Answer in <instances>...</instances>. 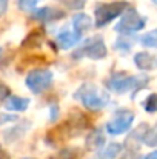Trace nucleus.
I'll list each match as a JSON object with an SVG mask.
<instances>
[{"instance_id":"nucleus-23","label":"nucleus","mask_w":157,"mask_h":159,"mask_svg":"<svg viewBox=\"0 0 157 159\" xmlns=\"http://www.w3.org/2000/svg\"><path fill=\"white\" fill-rule=\"evenodd\" d=\"M6 8H8V0H0V16L6 11Z\"/></svg>"},{"instance_id":"nucleus-24","label":"nucleus","mask_w":157,"mask_h":159,"mask_svg":"<svg viewBox=\"0 0 157 159\" xmlns=\"http://www.w3.org/2000/svg\"><path fill=\"white\" fill-rule=\"evenodd\" d=\"M0 159H11V158H9V155H8V153H6V152L2 148V147H0Z\"/></svg>"},{"instance_id":"nucleus-4","label":"nucleus","mask_w":157,"mask_h":159,"mask_svg":"<svg viewBox=\"0 0 157 159\" xmlns=\"http://www.w3.org/2000/svg\"><path fill=\"white\" fill-rule=\"evenodd\" d=\"M26 87L29 88V91H33L34 94H40L43 91H46L52 84V73L46 68H36L31 70L26 74L25 79Z\"/></svg>"},{"instance_id":"nucleus-2","label":"nucleus","mask_w":157,"mask_h":159,"mask_svg":"<svg viewBox=\"0 0 157 159\" xmlns=\"http://www.w3.org/2000/svg\"><path fill=\"white\" fill-rule=\"evenodd\" d=\"M148 79L140 76H126V74H114L106 80V85L111 91L123 94L133 90H140L146 85Z\"/></svg>"},{"instance_id":"nucleus-5","label":"nucleus","mask_w":157,"mask_h":159,"mask_svg":"<svg viewBox=\"0 0 157 159\" xmlns=\"http://www.w3.org/2000/svg\"><path fill=\"white\" fill-rule=\"evenodd\" d=\"M134 120V113L131 110H119L114 113V117L106 124V131L112 136L126 133Z\"/></svg>"},{"instance_id":"nucleus-20","label":"nucleus","mask_w":157,"mask_h":159,"mask_svg":"<svg viewBox=\"0 0 157 159\" xmlns=\"http://www.w3.org/2000/svg\"><path fill=\"white\" fill-rule=\"evenodd\" d=\"M63 3L68 8H71V9H80V8L85 6V2L83 0H63Z\"/></svg>"},{"instance_id":"nucleus-27","label":"nucleus","mask_w":157,"mask_h":159,"mask_svg":"<svg viewBox=\"0 0 157 159\" xmlns=\"http://www.w3.org/2000/svg\"><path fill=\"white\" fill-rule=\"evenodd\" d=\"M25 159H33V158H25Z\"/></svg>"},{"instance_id":"nucleus-28","label":"nucleus","mask_w":157,"mask_h":159,"mask_svg":"<svg viewBox=\"0 0 157 159\" xmlns=\"http://www.w3.org/2000/svg\"><path fill=\"white\" fill-rule=\"evenodd\" d=\"M0 51H2V50H0Z\"/></svg>"},{"instance_id":"nucleus-6","label":"nucleus","mask_w":157,"mask_h":159,"mask_svg":"<svg viewBox=\"0 0 157 159\" xmlns=\"http://www.w3.org/2000/svg\"><path fill=\"white\" fill-rule=\"evenodd\" d=\"M106 56V45L103 42V37L94 36L86 39V42L82 45V48L77 50L76 57H88L93 60H100Z\"/></svg>"},{"instance_id":"nucleus-17","label":"nucleus","mask_w":157,"mask_h":159,"mask_svg":"<svg viewBox=\"0 0 157 159\" xmlns=\"http://www.w3.org/2000/svg\"><path fill=\"white\" fill-rule=\"evenodd\" d=\"M143 142L150 147H157V124L154 125V128L146 130V133L143 136Z\"/></svg>"},{"instance_id":"nucleus-26","label":"nucleus","mask_w":157,"mask_h":159,"mask_svg":"<svg viewBox=\"0 0 157 159\" xmlns=\"http://www.w3.org/2000/svg\"><path fill=\"white\" fill-rule=\"evenodd\" d=\"M153 2H154V3H157V0H153Z\"/></svg>"},{"instance_id":"nucleus-10","label":"nucleus","mask_w":157,"mask_h":159,"mask_svg":"<svg viewBox=\"0 0 157 159\" xmlns=\"http://www.w3.org/2000/svg\"><path fill=\"white\" fill-rule=\"evenodd\" d=\"M80 37L72 30H62L57 34V43L62 50H71L74 45H77Z\"/></svg>"},{"instance_id":"nucleus-11","label":"nucleus","mask_w":157,"mask_h":159,"mask_svg":"<svg viewBox=\"0 0 157 159\" xmlns=\"http://www.w3.org/2000/svg\"><path fill=\"white\" fill-rule=\"evenodd\" d=\"M3 107L8 111H25L29 107V99L28 98H20V96H8L6 101L3 102Z\"/></svg>"},{"instance_id":"nucleus-21","label":"nucleus","mask_w":157,"mask_h":159,"mask_svg":"<svg viewBox=\"0 0 157 159\" xmlns=\"http://www.w3.org/2000/svg\"><path fill=\"white\" fill-rule=\"evenodd\" d=\"M9 96V88L5 87L3 84H0V105L6 101V98Z\"/></svg>"},{"instance_id":"nucleus-15","label":"nucleus","mask_w":157,"mask_h":159,"mask_svg":"<svg viewBox=\"0 0 157 159\" xmlns=\"http://www.w3.org/2000/svg\"><path fill=\"white\" fill-rule=\"evenodd\" d=\"M50 159H80L79 148H62Z\"/></svg>"},{"instance_id":"nucleus-8","label":"nucleus","mask_w":157,"mask_h":159,"mask_svg":"<svg viewBox=\"0 0 157 159\" xmlns=\"http://www.w3.org/2000/svg\"><path fill=\"white\" fill-rule=\"evenodd\" d=\"M93 28V19L88 14L79 12L72 17V31L82 39L89 30Z\"/></svg>"},{"instance_id":"nucleus-25","label":"nucleus","mask_w":157,"mask_h":159,"mask_svg":"<svg viewBox=\"0 0 157 159\" xmlns=\"http://www.w3.org/2000/svg\"><path fill=\"white\" fill-rule=\"evenodd\" d=\"M145 159H157V150L151 152L150 155H146V156H145Z\"/></svg>"},{"instance_id":"nucleus-22","label":"nucleus","mask_w":157,"mask_h":159,"mask_svg":"<svg viewBox=\"0 0 157 159\" xmlns=\"http://www.w3.org/2000/svg\"><path fill=\"white\" fill-rule=\"evenodd\" d=\"M122 159H142L136 152H128V153H125L123 155V158Z\"/></svg>"},{"instance_id":"nucleus-16","label":"nucleus","mask_w":157,"mask_h":159,"mask_svg":"<svg viewBox=\"0 0 157 159\" xmlns=\"http://www.w3.org/2000/svg\"><path fill=\"white\" fill-rule=\"evenodd\" d=\"M140 42H142L143 47L157 48V28L153 30V31H150V33H146V34H143V36L140 37Z\"/></svg>"},{"instance_id":"nucleus-12","label":"nucleus","mask_w":157,"mask_h":159,"mask_svg":"<svg viewBox=\"0 0 157 159\" xmlns=\"http://www.w3.org/2000/svg\"><path fill=\"white\" fill-rule=\"evenodd\" d=\"M134 63L140 70H153L157 66V57L150 53H139L134 57Z\"/></svg>"},{"instance_id":"nucleus-18","label":"nucleus","mask_w":157,"mask_h":159,"mask_svg":"<svg viewBox=\"0 0 157 159\" xmlns=\"http://www.w3.org/2000/svg\"><path fill=\"white\" fill-rule=\"evenodd\" d=\"M42 0H17V5L22 11H31L34 9Z\"/></svg>"},{"instance_id":"nucleus-13","label":"nucleus","mask_w":157,"mask_h":159,"mask_svg":"<svg viewBox=\"0 0 157 159\" xmlns=\"http://www.w3.org/2000/svg\"><path fill=\"white\" fill-rule=\"evenodd\" d=\"M120 153H122V145H120L119 142H111V144H108L106 147L100 148L99 158L100 159H114V158H117Z\"/></svg>"},{"instance_id":"nucleus-19","label":"nucleus","mask_w":157,"mask_h":159,"mask_svg":"<svg viewBox=\"0 0 157 159\" xmlns=\"http://www.w3.org/2000/svg\"><path fill=\"white\" fill-rule=\"evenodd\" d=\"M145 110L148 111V113H156L157 111V93L156 94H151V96H148L146 98V101H145Z\"/></svg>"},{"instance_id":"nucleus-9","label":"nucleus","mask_w":157,"mask_h":159,"mask_svg":"<svg viewBox=\"0 0 157 159\" xmlns=\"http://www.w3.org/2000/svg\"><path fill=\"white\" fill-rule=\"evenodd\" d=\"M62 17H63V12L54 6H45V8L36 9L31 16V19L39 20V22H54V20H59Z\"/></svg>"},{"instance_id":"nucleus-3","label":"nucleus","mask_w":157,"mask_h":159,"mask_svg":"<svg viewBox=\"0 0 157 159\" xmlns=\"http://www.w3.org/2000/svg\"><path fill=\"white\" fill-rule=\"evenodd\" d=\"M126 9H128V3L126 2H120V0L99 5L96 8V11H94V14H96V26L97 28H103L108 23H111L114 19L122 16Z\"/></svg>"},{"instance_id":"nucleus-1","label":"nucleus","mask_w":157,"mask_h":159,"mask_svg":"<svg viewBox=\"0 0 157 159\" xmlns=\"http://www.w3.org/2000/svg\"><path fill=\"white\" fill-rule=\"evenodd\" d=\"M72 98L76 101H79L83 107H86L88 110H102L109 102V96L102 88H99L93 84H85L80 88H77V91L72 94Z\"/></svg>"},{"instance_id":"nucleus-14","label":"nucleus","mask_w":157,"mask_h":159,"mask_svg":"<svg viewBox=\"0 0 157 159\" xmlns=\"http://www.w3.org/2000/svg\"><path fill=\"white\" fill-rule=\"evenodd\" d=\"M103 142L105 138L102 134V131H99V130H94L93 133H89L86 136V147L89 150H100L103 147Z\"/></svg>"},{"instance_id":"nucleus-7","label":"nucleus","mask_w":157,"mask_h":159,"mask_svg":"<svg viewBox=\"0 0 157 159\" xmlns=\"http://www.w3.org/2000/svg\"><path fill=\"white\" fill-rule=\"evenodd\" d=\"M143 26H145V19L136 9H128L126 12H123L116 30L119 33H136L140 31Z\"/></svg>"}]
</instances>
